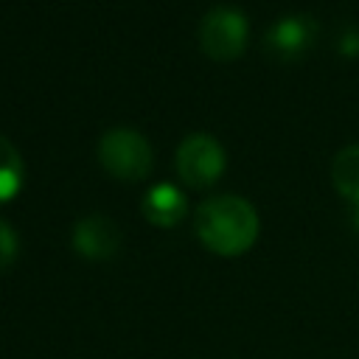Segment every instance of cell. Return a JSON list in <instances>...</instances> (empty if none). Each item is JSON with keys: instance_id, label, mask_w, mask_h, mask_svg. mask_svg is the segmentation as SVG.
<instances>
[{"instance_id": "4", "label": "cell", "mask_w": 359, "mask_h": 359, "mask_svg": "<svg viewBox=\"0 0 359 359\" xmlns=\"http://www.w3.org/2000/svg\"><path fill=\"white\" fill-rule=\"evenodd\" d=\"M227 168V154L222 143L208 132H191L177 146V174L191 188L213 185Z\"/></svg>"}, {"instance_id": "5", "label": "cell", "mask_w": 359, "mask_h": 359, "mask_svg": "<svg viewBox=\"0 0 359 359\" xmlns=\"http://www.w3.org/2000/svg\"><path fill=\"white\" fill-rule=\"evenodd\" d=\"M320 25L311 14H289L275 20L264 34V48L275 62H294L311 50Z\"/></svg>"}, {"instance_id": "10", "label": "cell", "mask_w": 359, "mask_h": 359, "mask_svg": "<svg viewBox=\"0 0 359 359\" xmlns=\"http://www.w3.org/2000/svg\"><path fill=\"white\" fill-rule=\"evenodd\" d=\"M17 255H20V236L8 222L0 219V272L14 266Z\"/></svg>"}, {"instance_id": "8", "label": "cell", "mask_w": 359, "mask_h": 359, "mask_svg": "<svg viewBox=\"0 0 359 359\" xmlns=\"http://www.w3.org/2000/svg\"><path fill=\"white\" fill-rule=\"evenodd\" d=\"M331 182L339 191V196H345L359 208V143H351L334 154Z\"/></svg>"}, {"instance_id": "12", "label": "cell", "mask_w": 359, "mask_h": 359, "mask_svg": "<svg viewBox=\"0 0 359 359\" xmlns=\"http://www.w3.org/2000/svg\"><path fill=\"white\" fill-rule=\"evenodd\" d=\"M353 222H356V227H359V210H356V216H353Z\"/></svg>"}, {"instance_id": "9", "label": "cell", "mask_w": 359, "mask_h": 359, "mask_svg": "<svg viewBox=\"0 0 359 359\" xmlns=\"http://www.w3.org/2000/svg\"><path fill=\"white\" fill-rule=\"evenodd\" d=\"M22 180H25L22 154L6 135H0V205L11 202L20 194Z\"/></svg>"}, {"instance_id": "2", "label": "cell", "mask_w": 359, "mask_h": 359, "mask_svg": "<svg viewBox=\"0 0 359 359\" xmlns=\"http://www.w3.org/2000/svg\"><path fill=\"white\" fill-rule=\"evenodd\" d=\"M98 160L112 177L126 180V182H137L149 177L151 163H154L149 140L137 129H129V126H115L101 135Z\"/></svg>"}, {"instance_id": "3", "label": "cell", "mask_w": 359, "mask_h": 359, "mask_svg": "<svg viewBox=\"0 0 359 359\" xmlns=\"http://www.w3.org/2000/svg\"><path fill=\"white\" fill-rule=\"evenodd\" d=\"M250 42V22L236 6L219 3L199 22V48L213 62H230L244 53Z\"/></svg>"}, {"instance_id": "6", "label": "cell", "mask_w": 359, "mask_h": 359, "mask_svg": "<svg viewBox=\"0 0 359 359\" xmlns=\"http://www.w3.org/2000/svg\"><path fill=\"white\" fill-rule=\"evenodd\" d=\"M73 250L87 261H109L121 250V227L104 213H90L73 227Z\"/></svg>"}, {"instance_id": "7", "label": "cell", "mask_w": 359, "mask_h": 359, "mask_svg": "<svg viewBox=\"0 0 359 359\" xmlns=\"http://www.w3.org/2000/svg\"><path fill=\"white\" fill-rule=\"evenodd\" d=\"M185 213H188V199L171 182H160L149 188L143 196V216L154 227H174L185 219Z\"/></svg>"}, {"instance_id": "11", "label": "cell", "mask_w": 359, "mask_h": 359, "mask_svg": "<svg viewBox=\"0 0 359 359\" xmlns=\"http://www.w3.org/2000/svg\"><path fill=\"white\" fill-rule=\"evenodd\" d=\"M334 45H337V50H339L342 56H359V28H356L353 22H345V25L339 28Z\"/></svg>"}, {"instance_id": "1", "label": "cell", "mask_w": 359, "mask_h": 359, "mask_svg": "<svg viewBox=\"0 0 359 359\" xmlns=\"http://www.w3.org/2000/svg\"><path fill=\"white\" fill-rule=\"evenodd\" d=\"M194 230L199 241L224 258L247 252L261 230L255 208L236 194H219L213 199H205L194 213Z\"/></svg>"}]
</instances>
